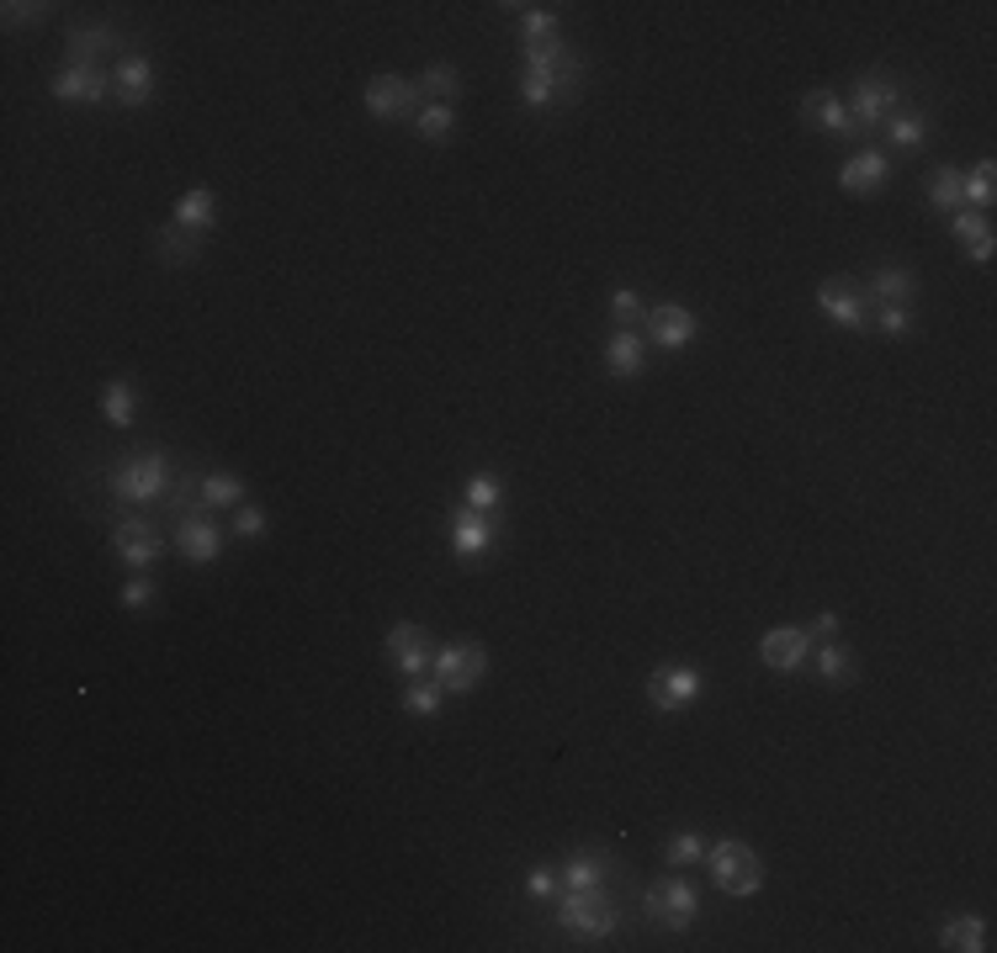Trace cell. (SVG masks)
Listing matches in <instances>:
<instances>
[{"label":"cell","mask_w":997,"mask_h":953,"mask_svg":"<svg viewBox=\"0 0 997 953\" xmlns=\"http://www.w3.org/2000/svg\"><path fill=\"white\" fill-rule=\"evenodd\" d=\"M202 503L208 508H234V503H244V482L234 472H208L202 476Z\"/></svg>","instance_id":"cell-31"},{"label":"cell","mask_w":997,"mask_h":953,"mask_svg":"<svg viewBox=\"0 0 997 953\" xmlns=\"http://www.w3.org/2000/svg\"><path fill=\"white\" fill-rule=\"evenodd\" d=\"M940 943L950 953H982L987 949V922L982 917H950L940 927Z\"/></svg>","instance_id":"cell-25"},{"label":"cell","mask_w":997,"mask_h":953,"mask_svg":"<svg viewBox=\"0 0 997 953\" xmlns=\"http://www.w3.org/2000/svg\"><path fill=\"white\" fill-rule=\"evenodd\" d=\"M817 308L844 323V329H870V297H865L849 276H828L823 287H817Z\"/></svg>","instance_id":"cell-9"},{"label":"cell","mask_w":997,"mask_h":953,"mask_svg":"<svg viewBox=\"0 0 997 953\" xmlns=\"http://www.w3.org/2000/svg\"><path fill=\"white\" fill-rule=\"evenodd\" d=\"M213 212H218L213 191H208V185H197V191H187V196L176 202V223L191 228V234H208V228H213Z\"/></svg>","instance_id":"cell-28"},{"label":"cell","mask_w":997,"mask_h":953,"mask_svg":"<svg viewBox=\"0 0 997 953\" xmlns=\"http://www.w3.org/2000/svg\"><path fill=\"white\" fill-rule=\"evenodd\" d=\"M802 122H807V128H823V132H844V138H855L849 106L838 101L834 90H812V96H802Z\"/></svg>","instance_id":"cell-20"},{"label":"cell","mask_w":997,"mask_h":953,"mask_svg":"<svg viewBox=\"0 0 997 953\" xmlns=\"http://www.w3.org/2000/svg\"><path fill=\"white\" fill-rule=\"evenodd\" d=\"M611 318H616L621 329H637V323H647L643 297H637V291H626V287H621L616 297H611Z\"/></svg>","instance_id":"cell-37"},{"label":"cell","mask_w":997,"mask_h":953,"mask_svg":"<svg viewBox=\"0 0 997 953\" xmlns=\"http://www.w3.org/2000/svg\"><path fill=\"white\" fill-rule=\"evenodd\" d=\"M807 652H812V635L796 631V625H781V631H770L759 641V657H764V667H775V673H796V667L807 662Z\"/></svg>","instance_id":"cell-15"},{"label":"cell","mask_w":997,"mask_h":953,"mask_svg":"<svg viewBox=\"0 0 997 953\" xmlns=\"http://www.w3.org/2000/svg\"><path fill=\"white\" fill-rule=\"evenodd\" d=\"M202 238L208 234H191V228H181V223H160L155 255H160V265H170V270H187V265L202 260Z\"/></svg>","instance_id":"cell-18"},{"label":"cell","mask_w":997,"mask_h":953,"mask_svg":"<svg viewBox=\"0 0 997 953\" xmlns=\"http://www.w3.org/2000/svg\"><path fill=\"white\" fill-rule=\"evenodd\" d=\"M647 340L658 344V350H685V344L696 340V313L679 308V302L647 308Z\"/></svg>","instance_id":"cell-14"},{"label":"cell","mask_w":997,"mask_h":953,"mask_svg":"<svg viewBox=\"0 0 997 953\" xmlns=\"http://www.w3.org/2000/svg\"><path fill=\"white\" fill-rule=\"evenodd\" d=\"M420 85V96H431V106H452V96H457V69H446V64H431L425 75L414 79Z\"/></svg>","instance_id":"cell-32"},{"label":"cell","mask_w":997,"mask_h":953,"mask_svg":"<svg viewBox=\"0 0 997 953\" xmlns=\"http://www.w3.org/2000/svg\"><path fill=\"white\" fill-rule=\"evenodd\" d=\"M643 911H647V922L669 927V932H685V927L696 922L701 900H696V890H690L685 879H658V885H647Z\"/></svg>","instance_id":"cell-7"},{"label":"cell","mask_w":997,"mask_h":953,"mask_svg":"<svg viewBox=\"0 0 997 953\" xmlns=\"http://www.w3.org/2000/svg\"><path fill=\"white\" fill-rule=\"evenodd\" d=\"M817 678H823V684H834V688L855 684V657H849V646L823 641V646H817Z\"/></svg>","instance_id":"cell-29"},{"label":"cell","mask_w":997,"mask_h":953,"mask_svg":"<svg viewBox=\"0 0 997 953\" xmlns=\"http://www.w3.org/2000/svg\"><path fill=\"white\" fill-rule=\"evenodd\" d=\"M526 75L547 79L552 90H558V106H568L579 96V85H584V58L558 43V38H547V43H526Z\"/></svg>","instance_id":"cell-3"},{"label":"cell","mask_w":997,"mask_h":953,"mask_svg":"<svg viewBox=\"0 0 997 953\" xmlns=\"http://www.w3.org/2000/svg\"><path fill=\"white\" fill-rule=\"evenodd\" d=\"M520 101L531 106V111H547V106H558V90H552L547 79L526 75V79H520Z\"/></svg>","instance_id":"cell-43"},{"label":"cell","mask_w":997,"mask_h":953,"mask_svg":"<svg viewBox=\"0 0 997 953\" xmlns=\"http://www.w3.org/2000/svg\"><path fill=\"white\" fill-rule=\"evenodd\" d=\"M647 699H653L658 710H685V705L701 699V673H696V667H658V673L647 678Z\"/></svg>","instance_id":"cell-13"},{"label":"cell","mask_w":997,"mask_h":953,"mask_svg":"<svg viewBox=\"0 0 997 953\" xmlns=\"http://www.w3.org/2000/svg\"><path fill=\"white\" fill-rule=\"evenodd\" d=\"M176 546H181L187 561L208 567V561H218V546H223V540H218L213 520H202V514H197V520H181V525H176Z\"/></svg>","instance_id":"cell-21"},{"label":"cell","mask_w":997,"mask_h":953,"mask_svg":"<svg viewBox=\"0 0 997 953\" xmlns=\"http://www.w3.org/2000/svg\"><path fill=\"white\" fill-rule=\"evenodd\" d=\"M494 540V520L478 514V508H462L457 520H452V552L457 556H478Z\"/></svg>","instance_id":"cell-23"},{"label":"cell","mask_w":997,"mask_h":953,"mask_svg":"<svg viewBox=\"0 0 997 953\" xmlns=\"http://www.w3.org/2000/svg\"><path fill=\"white\" fill-rule=\"evenodd\" d=\"M706 864H711V879H717V890L722 896H754L759 885H764V864H759V853L749 843H711L706 847Z\"/></svg>","instance_id":"cell-4"},{"label":"cell","mask_w":997,"mask_h":953,"mask_svg":"<svg viewBox=\"0 0 997 953\" xmlns=\"http://www.w3.org/2000/svg\"><path fill=\"white\" fill-rule=\"evenodd\" d=\"M918 302V276L902 270V265H881L876 281H870V308H908L913 313Z\"/></svg>","instance_id":"cell-17"},{"label":"cell","mask_w":997,"mask_h":953,"mask_svg":"<svg viewBox=\"0 0 997 953\" xmlns=\"http://www.w3.org/2000/svg\"><path fill=\"white\" fill-rule=\"evenodd\" d=\"M812 641H838V614H828V609H823V614H817V620H812Z\"/></svg>","instance_id":"cell-49"},{"label":"cell","mask_w":997,"mask_h":953,"mask_svg":"<svg viewBox=\"0 0 997 953\" xmlns=\"http://www.w3.org/2000/svg\"><path fill=\"white\" fill-rule=\"evenodd\" d=\"M887 132H891V143H897V149H918V143L929 138V122H923V117H891Z\"/></svg>","instance_id":"cell-38"},{"label":"cell","mask_w":997,"mask_h":953,"mask_svg":"<svg viewBox=\"0 0 997 953\" xmlns=\"http://www.w3.org/2000/svg\"><path fill=\"white\" fill-rule=\"evenodd\" d=\"M505 503V482L499 476H488L478 472L473 482H467V508H478V514H488V508H499Z\"/></svg>","instance_id":"cell-35"},{"label":"cell","mask_w":997,"mask_h":953,"mask_svg":"<svg viewBox=\"0 0 997 953\" xmlns=\"http://www.w3.org/2000/svg\"><path fill=\"white\" fill-rule=\"evenodd\" d=\"M558 38V17L552 11H526V43H547Z\"/></svg>","instance_id":"cell-45"},{"label":"cell","mask_w":997,"mask_h":953,"mask_svg":"<svg viewBox=\"0 0 997 953\" xmlns=\"http://www.w3.org/2000/svg\"><path fill=\"white\" fill-rule=\"evenodd\" d=\"M234 529H240V535H261V529H266V508L240 503V508H234Z\"/></svg>","instance_id":"cell-46"},{"label":"cell","mask_w":997,"mask_h":953,"mask_svg":"<svg viewBox=\"0 0 997 953\" xmlns=\"http://www.w3.org/2000/svg\"><path fill=\"white\" fill-rule=\"evenodd\" d=\"M170 482H176V461L165 450H144V456H128L112 472V493L128 503H155L170 493Z\"/></svg>","instance_id":"cell-2"},{"label":"cell","mask_w":997,"mask_h":953,"mask_svg":"<svg viewBox=\"0 0 997 953\" xmlns=\"http://www.w3.org/2000/svg\"><path fill=\"white\" fill-rule=\"evenodd\" d=\"M149 599H155V582L149 578H134L128 588H123V604L128 609H149Z\"/></svg>","instance_id":"cell-48"},{"label":"cell","mask_w":997,"mask_h":953,"mask_svg":"<svg viewBox=\"0 0 997 953\" xmlns=\"http://www.w3.org/2000/svg\"><path fill=\"white\" fill-rule=\"evenodd\" d=\"M441 699H446V688L435 684H420V678H409V688H404V710L409 715H435L441 710Z\"/></svg>","instance_id":"cell-36"},{"label":"cell","mask_w":997,"mask_h":953,"mask_svg":"<svg viewBox=\"0 0 997 953\" xmlns=\"http://www.w3.org/2000/svg\"><path fill=\"white\" fill-rule=\"evenodd\" d=\"M993 249H997V244H993V234H987V238H976V244H971V260H976V265H987V260H993Z\"/></svg>","instance_id":"cell-50"},{"label":"cell","mask_w":997,"mask_h":953,"mask_svg":"<svg viewBox=\"0 0 997 953\" xmlns=\"http://www.w3.org/2000/svg\"><path fill=\"white\" fill-rule=\"evenodd\" d=\"M0 11H6V26H28V22H43L54 6H43V0H32V6L28 0H6Z\"/></svg>","instance_id":"cell-42"},{"label":"cell","mask_w":997,"mask_h":953,"mask_svg":"<svg viewBox=\"0 0 997 953\" xmlns=\"http://www.w3.org/2000/svg\"><path fill=\"white\" fill-rule=\"evenodd\" d=\"M382 652H388V662L404 673V678H420L425 667H431V635H425V625H414V620H404V625H393L388 631V641H382Z\"/></svg>","instance_id":"cell-11"},{"label":"cell","mask_w":997,"mask_h":953,"mask_svg":"<svg viewBox=\"0 0 997 953\" xmlns=\"http://www.w3.org/2000/svg\"><path fill=\"white\" fill-rule=\"evenodd\" d=\"M526 896L552 900V896H558V874H552V869H531V874H526Z\"/></svg>","instance_id":"cell-47"},{"label":"cell","mask_w":997,"mask_h":953,"mask_svg":"<svg viewBox=\"0 0 997 953\" xmlns=\"http://www.w3.org/2000/svg\"><path fill=\"white\" fill-rule=\"evenodd\" d=\"M993 181H997V164L993 159H982V164L966 175V202H982V207H987V202H993Z\"/></svg>","instance_id":"cell-39"},{"label":"cell","mask_w":997,"mask_h":953,"mask_svg":"<svg viewBox=\"0 0 997 953\" xmlns=\"http://www.w3.org/2000/svg\"><path fill=\"white\" fill-rule=\"evenodd\" d=\"M420 85L404 75H378L367 85V111L378 117V122H404V117H420Z\"/></svg>","instance_id":"cell-8"},{"label":"cell","mask_w":997,"mask_h":953,"mask_svg":"<svg viewBox=\"0 0 997 953\" xmlns=\"http://www.w3.org/2000/svg\"><path fill=\"white\" fill-rule=\"evenodd\" d=\"M112 90H117L123 106H144L155 96V64H149L144 53H128V58L117 64V75H112Z\"/></svg>","instance_id":"cell-19"},{"label":"cell","mask_w":997,"mask_h":953,"mask_svg":"<svg viewBox=\"0 0 997 953\" xmlns=\"http://www.w3.org/2000/svg\"><path fill=\"white\" fill-rule=\"evenodd\" d=\"M701 858H706L701 832H679V837H669V864H701Z\"/></svg>","instance_id":"cell-40"},{"label":"cell","mask_w":997,"mask_h":953,"mask_svg":"<svg viewBox=\"0 0 997 953\" xmlns=\"http://www.w3.org/2000/svg\"><path fill=\"white\" fill-rule=\"evenodd\" d=\"M112 552L123 556L128 567H155L160 561V552H165V535L149 520H138V514H128V520H117V529H112Z\"/></svg>","instance_id":"cell-10"},{"label":"cell","mask_w":997,"mask_h":953,"mask_svg":"<svg viewBox=\"0 0 997 953\" xmlns=\"http://www.w3.org/2000/svg\"><path fill=\"white\" fill-rule=\"evenodd\" d=\"M616 890L611 885H594V890H563L558 896V927L573 938H611L616 932Z\"/></svg>","instance_id":"cell-1"},{"label":"cell","mask_w":997,"mask_h":953,"mask_svg":"<svg viewBox=\"0 0 997 953\" xmlns=\"http://www.w3.org/2000/svg\"><path fill=\"white\" fill-rule=\"evenodd\" d=\"M605 366L616 376H637L643 371V334L637 329H616V340L605 344Z\"/></svg>","instance_id":"cell-27"},{"label":"cell","mask_w":997,"mask_h":953,"mask_svg":"<svg viewBox=\"0 0 997 953\" xmlns=\"http://www.w3.org/2000/svg\"><path fill=\"white\" fill-rule=\"evenodd\" d=\"M102 53H117V32L112 26H75L70 32V64H96Z\"/></svg>","instance_id":"cell-26"},{"label":"cell","mask_w":997,"mask_h":953,"mask_svg":"<svg viewBox=\"0 0 997 953\" xmlns=\"http://www.w3.org/2000/svg\"><path fill=\"white\" fill-rule=\"evenodd\" d=\"M908 323H913L908 308H870V329H881V334H908Z\"/></svg>","instance_id":"cell-44"},{"label":"cell","mask_w":997,"mask_h":953,"mask_svg":"<svg viewBox=\"0 0 997 953\" xmlns=\"http://www.w3.org/2000/svg\"><path fill=\"white\" fill-rule=\"evenodd\" d=\"M929 196H934V207L940 212H961L966 207V170H934V185H929Z\"/></svg>","instance_id":"cell-30"},{"label":"cell","mask_w":997,"mask_h":953,"mask_svg":"<svg viewBox=\"0 0 997 953\" xmlns=\"http://www.w3.org/2000/svg\"><path fill=\"white\" fill-rule=\"evenodd\" d=\"M897 101H902V90H897V79L887 75H860V85H855V96H849V122H855V138H865V132H876L881 122H891L897 117Z\"/></svg>","instance_id":"cell-6"},{"label":"cell","mask_w":997,"mask_h":953,"mask_svg":"<svg viewBox=\"0 0 997 953\" xmlns=\"http://www.w3.org/2000/svg\"><path fill=\"white\" fill-rule=\"evenodd\" d=\"M54 96L59 101H81V106H102V101H117L112 90V75L102 64H70L64 75L54 79Z\"/></svg>","instance_id":"cell-12"},{"label":"cell","mask_w":997,"mask_h":953,"mask_svg":"<svg viewBox=\"0 0 997 953\" xmlns=\"http://www.w3.org/2000/svg\"><path fill=\"white\" fill-rule=\"evenodd\" d=\"M414 128H420V138H425V143H446V132L457 128V111H452V106H420Z\"/></svg>","instance_id":"cell-34"},{"label":"cell","mask_w":997,"mask_h":953,"mask_svg":"<svg viewBox=\"0 0 997 953\" xmlns=\"http://www.w3.org/2000/svg\"><path fill=\"white\" fill-rule=\"evenodd\" d=\"M558 885H563V890H594V885H611V858H605V853H594V847H590V853H573Z\"/></svg>","instance_id":"cell-24"},{"label":"cell","mask_w":997,"mask_h":953,"mask_svg":"<svg viewBox=\"0 0 997 953\" xmlns=\"http://www.w3.org/2000/svg\"><path fill=\"white\" fill-rule=\"evenodd\" d=\"M887 181H891V164H887V154H876V149L855 154L844 164V175H838V185H844L849 196H876V191H887Z\"/></svg>","instance_id":"cell-16"},{"label":"cell","mask_w":997,"mask_h":953,"mask_svg":"<svg viewBox=\"0 0 997 953\" xmlns=\"http://www.w3.org/2000/svg\"><path fill=\"white\" fill-rule=\"evenodd\" d=\"M102 414H107V424H117V429H134V387H128V382H107Z\"/></svg>","instance_id":"cell-33"},{"label":"cell","mask_w":997,"mask_h":953,"mask_svg":"<svg viewBox=\"0 0 997 953\" xmlns=\"http://www.w3.org/2000/svg\"><path fill=\"white\" fill-rule=\"evenodd\" d=\"M165 514L181 525V520H197V514H208V503H202V472H176L170 482V493H165Z\"/></svg>","instance_id":"cell-22"},{"label":"cell","mask_w":997,"mask_h":953,"mask_svg":"<svg viewBox=\"0 0 997 953\" xmlns=\"http://www.w3.org/2000/svg\"><path fill=\"white\" fill-rule=\"evenodd\" d=\"M950 234L961 238V244H976V238H987L993 234V223H987V217H982V212H955V223H950Z\"/></svg>","instance_id":"cell-41"},{"label":"cell","mask_w":997,"mask_h":953,"mask_svg":"<svg viewBox=\"0 0 997 953\" xmlns=\"http://www.w3.org/2000/svg\"><path fill=\"white\" fill-rule=\"evenodd\" d=\"M431 667H435V684L446 688V694H473L488 673V652H484V641H452V646L435 652Z\"/></svg>","instance_id":"cell-5"}]
</instances>
